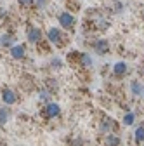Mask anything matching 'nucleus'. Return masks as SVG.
Listing matches in <instances>:
<instances>
[{
  "instance_id": "f257e3e1",
  "label": "nucleus",
  "mask_w": 144,
  "mask_h": 146,
  "mask_svg": "<svg viewBox=\"0 0 144 146\" xmlns=\"http://www.w3.org/2000/svg\"><path fill=\"white\" fill-rule=\"evenodd\" d=\"M47 40L54 45H63L64 42V35L61 31V28H56V26H52L47 30Z\"/></svg>"
},
{
  "instance_id": "f03ea898",
  "label": "nucleus",
  "mask_w": 144,
  "mask_h": 146,
  "mask_svg": "<svg viewBox=\"0 0 144 146\" xmlns=\"http://www.w3.org/2000/svg\"><path fill=\"white\" fill-rule=\"evenodd\" d=\"M57 23H59L61 28H64V30H71V28L75 26L77 19H75V16H73V14H69L68 11H64V12H61V14L57 16Z\"/></svg>"
},
{
  "instance_id": "7ed1b4c3",
  "label": "nucleus",
  "mask_w": 144,
  "mask_h": 146,
  "mask_svg": "<svg viewBox=\"0 0 144 146\" xmlns=\"http://www.w3.org/2000/svg\"><path fill=\"white\" fill-rule=\"evenodd\" d=\"M42 30L37 28V26H28L26 28V38H28V44H38L42 40Z\"/></svg>"
},
{
  "instance_id": "20e7f679",
  "label": "nucleus",
  "mask_w": 144,
  "mask_h": 146,
  "mask_svg": "<svg viewBox=\"0 0 144 146\" xmlns=\"http://www.w3.org/2000/svg\"><path fill=\"white\" fill-rule=\"evenodd\" d=\"M9 54H11V58L16 59V61L24 59V56H26V45L24 44H14L9 49Z\"/></svg>"
},
{
  "instance_id": "39448f33",
  "label": "nucleus",
  "mask_w": 144,
  "mask_h": 146,
  "mask_svg": "<svg viewBox=\"0 0 144 146\" xmlns=\"http://www.w3.org/2000/svg\"><path fill=\"white\" fill-rule=\"evenodd\" d=\"M108 50H110V44H108L106 38H97L94 42V52L99 54V56H104V54H108Z\"/></svg>"
},
{
  "instance_id": "423d86ee",
  "label": "nucleus",
  "mask_w": 144,
  "mask_h": 146,
  "mask_svg": "<svg viewBox=\"0 0 144 146\" xmlns=\"http://www.w3.org/2000/svg\"><path fill=\"white\" fill-rule=\"evenodd\" d=\"M44 113H45L47 118H54V117H57V115L61 113V106H59L57 103H50V101H49V103L45 104Z\"/></svg>"
},
{
  "instance_id": "0eeeda50",
  "label": "nucleus",
  "mask_w": 144,
  "mask_h": 146,
  "mask_svg": "<svg viewBox=\"0 0 144 146\" xmlns=\"http://www.w3.org/2000/svg\"><path fill=\"white\" fill-rule=\"evenodd\" d=\"M129 71V64L125 63V61H118V63H115L113 64V77H116V78H120V77H125V73Z\"/></svg>"
},
{
  "instance_id": "6e6552de",
  "label": "nucleus",
  "mask_w": 144,
  "mask_h": 146,
  "mask_svg": "<svg viewBox=\"0 0 144 146\" xmlns=\"http://www.w3.org/2000/svg\"><path fill=\"white\" fill-rule=\"evenodd\" d=\"M2 101H4V104L11 106V104H14L17 101V96H16V92L12 89H4L2 90Z\"/></svg>"
},
{
  "instance_id": "1a4fd4ad",
  "label": "nucleus",
  "mask_w": 144,
  "mask_h": 146,
  "mask_svg": "<svg viewBox=\"0 0 144 146\" xmlns=\"http://www.w3.org/2000/svg\"><path fill=\"white\" fill-rule=\"evenodd\" d=\"M14 44H16V36H14V35H11V33H4V35H0V47L11 49Z\"/></svg>"
},
{
  "instance_id": "9d476101",
  "label": "nucleus",
  "mask_w": 144,
  "mask_h": 146,
  "mask_svg": "<svg viewBox=\"0 0 144 146\" xmlns=\"http://www.w3.org/2000/svg\"><path fill=\"white\" fill-rule=\"evenodd\" d=\"M11 110L7 106H0V125H5L11 120Z\"/></svg>"
},
{
  "instance_id": "9b49d317",
  "label": "nucleus",
  "mask_w": 144,
  "mask_h": 146,
  "mask_svg": "<svg viewBox=\"0 0 144 146\" xmlns=\"http://www.w3.org/2000/svg\"><path fill=\"white\" fill-rule=\"evenodd\" d=\"M142 90H144V87H142V84L139 80H132L130 82V92L134 96H142Z\"/></svg>"
},
{
  "instance_id": "f8f14e48",
  "label": "nucleus",
  "mask_w": 144,
  "mask_h": 146,
  "mask_svg": "<svg viewBox=\"0 0 144 146\" xmlns=\"http://www.w3.org/2000/svg\"><path fill=\"white\" fill-rule=\"evenodd\" d=\"M113 127H115L113 120H110V118H104V120H102V123H101V127H99V131H101L102 134H110Z\"/></svg>"
},
{
  "instance_id": "ddd939ff",
  "label": "nucleus",
  "mask_w": 144,
  "mask_h": 146,
  "mask_svg": "<svg viewBox=\"0 0 144 146\" xmlns=\"http://www.w3.org/2000/svg\"><path fill=\"white\" fill-rule=\"evenodd\" d=\"M106 146H120V137L116 134H106Z\"/></svg>"
},
{
  "instance_id": "4468645a",
  "label": "nucleus",
  "mask_w": 144,
  "mask_h": 146,
  "mask_svg": "<svg viewBox=\"0 0 144 146\" xmlns=\"http://www.w3.org/2000/svg\"><path fill=\"white\" fill-rule=\"evenodd\" d=\"M94 23H96V28H99V30H102V31L110 28V23H108V19H104V17H101V16L96 17Z\"/></svg>"
},
{
  "instance_id": "2eb2a0df",
  "label": "nucleus",
  "mask_w": 144,
  "mask_h": 146,
  "mask_svg": "<svg viewBox=\"0 0 144 146\" xmlns=\"http://www.w3.org/2000/svg\"><path fill=\"white\" fill-rule=\"evenodd\" d=\"M134 139H135L137 144L139 143H144V125H139L137 129L134 131Z\"/></svg>"
},
{
  "instance_id": "dca6fc26",
  "label": "nucleus",
  "mask_w": 144,
  "mask_h": 146,
  "mask_svg": "<svg viewBox=\"0 0 144 146\" xmlns=\"http://www.w3.org/2000/svg\"><path fill=\"white\" fill-rule=\"evenodd\" d=\"M80 61H82V64L87 66V68H92V66H94V58L90 56V54H82Z\"/></svg>"
},
{
  "instance_id": "f3484780",
  "label": "nucleus",
  "mask_w": 144,
  "mask_h": 146,
  "mask_svg": "<svg viewBox=\"0 0 144 146\" xmlns=\"http://www.w3.org/2000/svg\"><path fill=\"white\" fill-rule=\"evenodd\" d=\"M135 122V115L134 113H127L123 117V125H132Z\"/></svg>"
},
{
  "instance_id": "a211bd4d",
  "label": "nucleus",
  "mask_w": 144,
  "mask_h": 146,
  "mask_svg": "<svg viewBox=\"0 0 144 146\" xmlns=\"http://www.w3.org/2000/svg\"><path fill=\"white\" fill-rule=\"evenodd\" d=\"M17 2H19V7L21 9H30V7H33L35 0H17Z\"/></svg>"
},
{
  "instance_id": "6ab92c4d",
  "label": "nucleus",
  "mask_w": 144,
  "mask_h": 146,
  "mask_svg": "<svg viewBox=\"0 0 144 146\" xmlns=\"http://www.w3.org/2000/svg\"><path fill=\"white\" fill-rule=\"evenodd\" d=\"M38 99H40V101H44V103H49L50 96H49L47 90H40V92H38Z\"/></svg>"
},
{
  "instance_id": "aec40b11",
  "label": "nucleus",
  "mask_w": 144,
  "mask_h": 146,
  "mask_svg": "<svg viewBox=\"0 0 144 146\" xmlns=\"http://www.w3.org/2000/svg\"><path fill=\"white\" fill-rule=\"evenodd\" d=\"M47 5V0H35V4H33V7H37V9H44Z\"/></svg>"
},
{
  "instance_id": "412c9836",
  "label": "nucleus",
  "mask_w": 144,
  "mask_h": 146,
  "mask_svg": "<svg viewBox=\"0 0 144 146\" xmlns=\"http://www.w3.org/2000/svg\"><path fill=\"white\" fill-rule=\"evenodd\" d=\"M50 68H56V70H59V68H61V59H59V58L52 59V61H50Z\"/></svg>"
},
{
  "instance_id": "4be33fe9",
  "label": "nucleus",
  "mask_w": 144,
  "mask_h": 146,
  "mask_svg": "<svg viewBox=\"0 0 144 146\" xmlns=\"http://www.w3.org/2000/svg\"><path fill=\"white\" fill-rule=\"evenodd\" d=\"M142 96H144V90H142Z\"/></svg>"
}]
</instances>
